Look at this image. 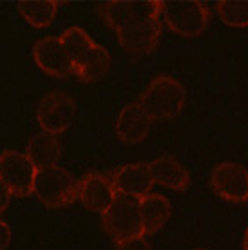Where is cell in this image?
Masks as SVG:
<instances>
[{"label":"cell","instance_id":"cell-12","mask_svg":"<svg viewBox=\"0 0 248 250\" xmlns=\"http://www.w3.org/2000/svg\"><path fill=\"white\" fill-rule=\"evenodd\" d=\"M150 122L140 104H129L124 107L116 122V134L124 144L134 145L143 142L150 131Z\"/></svg>","mask_w":248,"mask_h":250},{"label":"cell","instance_id":"cell-5","mask_svg":"<svg viewBox=\"0 0 248 250\" xmlns=\"http://www.w3.org/2000/svg\"><path fill=\"white\" fill-rule=\"evenodd\" d=\"M37 170L31 160L22 152L6 150L0 156V182L6 185L11 196L25 198L35 192Z\"/></svg>","mask_w":248,"mask_h":250},{"label":"cell","instance_id":"cell-22","mask_svg":"<svg viewBox=\"0 0 248 250\" xmlns=\"http://www.w3.org/2000/svg\"><path fill=\"white\" fill-rule=\"evenodd\" d=\"M9 200H11V192L6 188V185L0 182V216H2V212L7 208V205H9Z\"/></svg>","mask_w":248,"mask_h":250},{"label":"cell","instance_id":"cell-13","mask_svg":"<svg viewBox=\"0 0 248 250\" xmlns=\"http://www.w3.org/2000/svg\"><path fill=\"white\" fill-rule=\"evenodd\" d=\"M25 156L31 160L37 169L56 167V163L62 156V144L56 134L40 131L27 142Z\"/></svg>","mask_w":248,"mask_h":250},{"label":"cell","instance_id":"cell-24","mask_svg":"<svg viewBox=\"0 0 248 250\" xmlns=\"http://www.w3.org/2000/svg\"><path fill=\"white\" fill-rule=\"evenodd\" d=\"M196 250H205V249H196Z\"/></svg>","mask_w":248,"mask_h":250},{"label":"cell","instance_id":"cell-16","mask_svg":"<svg viewBox=\"0 0 248 250\" xmlns=\"http://www.w3.org/2000/svg\"><path fill=\"white\" fill-rule=\"evenodd\" d=\"M138 207L147 236L162 230L170 218V201L160 194H149L147 198L138 201Z\"/></svg>","mask_w":248,"mask_h":250},{"label":"cell","instance_id":"cell-14","mask_svg":"<svg viewBox=\"0 0 248 250\" xmlns=\"http://www.w3.org/2000/svg\"><path fill=\"white\" fill-rule=\"evenodd\" d=\"M152 182L170 190H186L190 185V176L180 162L170 156H160L149 163Z\"/></svg>","mask_w":248,"mask_h":250},{"label":"cell","instance_id":"cell-6","mask_svg":"<svg viewBox=\"0 0 248 250\" xmlns=\"http://www.w3.org/2000/svg\"><path fill=\"white\" fill-rule=\"evenodd\" d=\"M162 15L181 37H198L208 25V9L201 2H162Z\"/></svg>","mask_w":248,"mask_h":250},{"label":"cell","instance_id":"cell-9","mask_svg":"<svg viewBox=\"0 0 248 250\" xmlns=\"http://www.w3.org/2000/svg\"><path fill=\"white\" fill-rule=\"evenodd\" d=\"M33 58L45 75L63 78L73 73V63L67 51L63 47L62 40L56 37L40 38L33 45Z\"/></svg>","mask_w":248,"mask_h":250},{"label":"cell","instance_id":"cell-17","mask_svg":"<svg viewBox=\"0 0 248 250\" xmlns=\"http://www.w3.org/2000/svg\"><path fill=\"white\" fill-rule=\"evenodd\" d=\"M58 7V2H20L19 11L25 22H29L37 29H42L55 20Z\"/></svg>","mask_w":248,"mask_h":250},{"label":"cell","instance_id":"cell-7","mask_svg":"<svg viewBox=\"0 0 248 250\" xmlns=\"http://www.w3.org/2000/svg\"><path fill=\"white\" fill-rule=\"evenodd\" d=\"M76 116L75 100L63 91H53L45 94L38 104L37 120L42 131L51 134H62L73 125Z\"/></svg>","mask_w":248,"mask_h":250},{"label":"cell","instance_id":"cell-4","mask_svg":"<svg viewBox=\"0 0 248 250\" xmlns=\"http://www.w3.org/2000/svg\"><path fill=\"white\" fill-rule=\"evenodd\" d=\"M102 221H103V229L107 230V234L116 243L145 236V229H143L140 207H138L136 200L118 196L112 201V205L102 214Z\"/></svg>","mask_w":248,"mask_h":250},{"label":"cell","instance_id":"cell-19","mask_svg":"<svg viewBox=\"0 0 248 250\" xmlns=\"http://www.w3.org/2000/svg\"><path fill=\"white\" fill-rule=\"evenodd\" d=\"M217 17L232 27H248V2H219Z\"/></svg>","mask_w":248,"mask_h":250},{"label":"cell","instance_id":"cell-15","mask_svg":"<svg viewBox=\"0 0 248 250\" xmlns=\"http://www.w3.org/2000/svg\"><path fill=\"white\" fill-rule=\"evenodd\" d=\"M109 67H111V55L103 45H98L96 42L73 62V73L82 82H96L103 78L109 73Z\"/></svg>","mask_w":248,"mask_h":250},{"label":"cell","instance_id":"cell-3","mask_svg":"<svg viewBox=\"0 0 248 250\" xmlns=\"http://www.w3.org/2000/svg\"><path fill=\"white\" fill-rule=\"evenodd\" d=\"M35 194L47 207H67L78 200V180L58 165L38 169L35 178Z\"/></svg>","mask_w":248,"mask_h":250},{"label":"cell","instance_id":"cell-20","mask_svg":"<svg viewBox=\"0 0 248 250\" xmlns=\"http://www.w3.org/2000/svg\"><path fill=\"white\" fill-rule=\"evenodd\" d=\"M116 250H150V245H149V241L142 236V238L122 241V243L116 245Z\"/></svg>","mask_w":248,"mask_h":250},{"label":"cell","instance_id":"cell-21","mask_svg":"<svg viewBox=\"0 0 248 250\" xmlns=\"http://www.w3.org/2000/svg\"><path fill=\"white\" fill-rule=\"evenodd\" d=\"M11 243V229L4 219H0V250H7Z\"/></svg>","mask_w":248,"mask_h":250},{"label":"cell","instance_id":"cell-10","mask_svg":"<svg viewBox=\"0 0 248 250\" xmlns=\"http://www.w3.org/2000/svg\"><path fill=\"white\" fill-rule=\"evenodd\" d=\"M118 198L112 180L100 172H89L78 180V200L93 212L103 214Z\"/></svg>","mask_w":248,"mask_h":250},{"label":"cell","instance_id":"cell-2","mask_svg":"<svg viewBox=\"0 0 248 250\" xmlns=\"http://www.w3.org/2000/svg\"><path fill=\"white\" fill-rule=\"evenodd\" d=\"M186 100V91L180 80L172 76H156L143 91L140 105L152 122H167L180 116Z\"/></svg>","mask_w":248,"mask_h":250},{"label":"cell","instance_id":"cell-1","mask_svg":"<svg viewBox=\"0 0 248 250\" xmlns=\"http://www.w3.org/2000/svg\"><path fill=\"white\" fill-rule=\"evenodd\" d=\"M102 17L130 55H147L160 40L162 2H109L102 7Z\"/></svg>","mask_w":248,"mask_h":250},{"label":"cell","instance_id":"cell-18","mask_svg":"<svg viewBox=\"0 0 248 250\" xmlns=\"http://www.w3.org/2000/svg\"><path fill=\"white\" fill-rule=\"evenodd\" d=\"M60 40H62L63 47L67 51L69 58H71V63L75 62L76 58H80L94 44L93 38L89 37L82 27H69V29H65L63 35L60 37Z\"/></svg>","mask_w":248,"mask_h":250},{"label":"cell","instance_id":"cell-8","mask_svg":"<svg viewBox=\"0 0 248 250\" xmlns=\"http://www.w3.org/2000/svg\"><path fill=\"white\" fill-rule=\"evenodd\" d=\"M214 192L232 203L248 201V170L234 162H225L214 167L210 174Z\"/></svg>","mask_w":248,"mask_h":250},{"label":"cell","instance_id":"cell-23","mask_svg":"<svg viewBox=\"0 0 248 250\" xmlns=\"http://www.w3.org/2000/svg\"><path fill=\"white\" fill-rule=\"evenodd\" d=\"M243 250H248V229L245 232V241H243Z\"/></svg>","mask_w":248,"mask_h":250},{"label":"cell","instance_id":"cell-11","mask_svg":"<svg viewBox=\"0 0 248 250\" xmlns=\"http://www.w3.org/2000/svg\"><path fill=\"white\" fill-rule=\"evenodd\" d=\"M112 185L118 196L130 198V200H143L150 194L152 188V176H150L149 165L145 163H129L120 167L112 174Z\"/></svg>","mask_w":248,"mask_h":250}]
</instances>
